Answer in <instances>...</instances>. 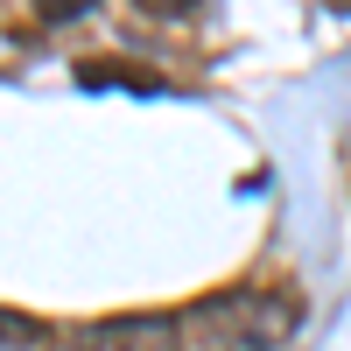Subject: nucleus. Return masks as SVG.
<instances>
[{"instance_id": "obj_1", "label": "nucleus", "mask_w": 351, "mask_h": 351, "mask_svg": "<svg viewBox=\"0 0 351 351\" xmlns=\"http://www.w3.org/2000/svg\"><path fill=\"white\" fill-rule=\"evenodd\" d=\"M295 324H302V309L274 288H246V295H218L190 309V337L204 351H274Z\"/></svg>"}, {"instance_id": "obj_3", "label": "nucleus", "mask_w": 351, "mask_h": 351, "mask_svg": "<svg viewBox=\"0 0 351 351\" xmlns=\"http://www.w3.org/2000/svg\"><path fill=\"white\" fill-rule=\"evenodd\" d=\"M77 84H84V92H162V77L134 71V64H112V56H92V64H77Z\"/></svg>"}, {"instance_id": "obj_4", "label": "nucleus", "mask_w": 351, "mask_h": 351, "mask_svg": "<svg viewBox=\"0 0 351 351\" xmlns=\"http://www.w3.org/2000/svg\"><path fill=\"white\" fill-rule=\"evenodd\" d=\"M0 344H43V324L21 309H0Z\"/></svg>"}, {"instance_id": "obj_5", "label": "nucleus", "mask_w": 351, "mask_h": 351, "mask_svg": "<svg viewBox=\"0 0 351 351\" xmlns=\"http://www.w3.org/2000/svg\"><path fill=\"white\" fill-rule=\"evenodd\" d=\"M99 0H36V14L49 21V28H64V21H77V14H92Z\"/></svg>"}, {"instance_id": "obj_2", "label": "nucleus", "mask_w": 351, "mask_h": 351, "mask_svg": "<svg viewBox=\"0 0 351 351\" xmlns=\"http://www.w3.org/2000/svg\"><path fill=\"white\" fill-rule=\"evenodd\" d=\"M64 351H190L183 316H106V324L71 330Z\"/></svg>"}, {"instance_id": "obj_6", "label": "nucleus", "mask_w": 351, "mask_h": 351, "mask_svg": "<svg viewBox=\"0 0 351 351\" xmlns=\"http://www.w3.org/2000/svg\"><path fill=\"white\" fill-rule=\"evenodd\" d=\"M141 14H155V21H183V14H197V0H134Z\"/></svg>"}]
</instances>
